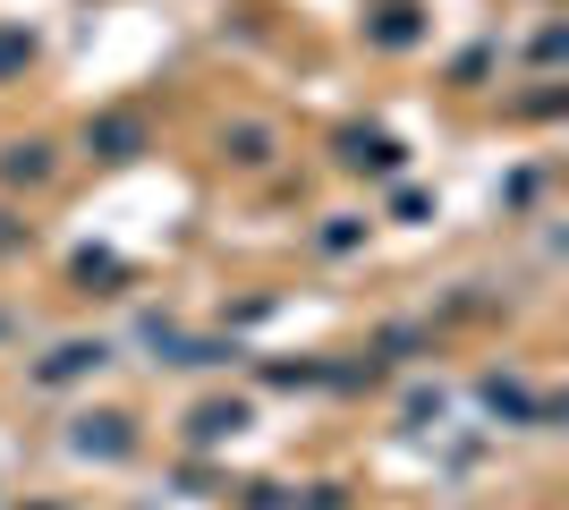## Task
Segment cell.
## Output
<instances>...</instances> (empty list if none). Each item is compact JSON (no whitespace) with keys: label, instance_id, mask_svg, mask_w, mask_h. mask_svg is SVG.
<instances>
[{"label":"cell","instance_id":"cell-1","mask_svg":"<svg viewBox=\"0 0 569 510\" xmlns=\"http://www.w3.org/2000/svg\"><path fill=\"white\" fill-rule=\"evenodd\" d=\"M94 358H102V349H86V340H77V349H60V358L43 366V374H77V366H94Z\"/></svg>","mask_w":569,"mask_h":510}]
</instances>
